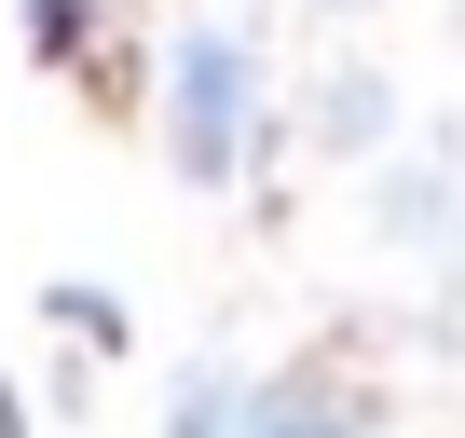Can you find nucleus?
I'll list each match as a JSON object with an SVG mask.
<instances>
[{"instance_id": "nucleus-1", "label": "nucleus", "mask_w": 465, "mask_h": 438, "mask_svg": "<svg viewBox=\"0 0 465 438\" xmlns=\"http://www.w3.org/2000/svg\"><path fill=\"white\" fill-rule=\"evenodd\" d=\"M247 110H261L247 42H232V28H192L178 69H164V151H178V178H232V164H247Z\"/></svg>"}, {"instance_id": "nucleus-2", "label": "nucleus", "mask_w": 465, "mask_h": 438, "mask_svg": "<svg viewBox=\"0 0 465 438\" xmlns=\"http://www.w3.org/2000/svg\"><path fill=\"white\" fill-rule=\"evenodd\" d=\"M247 438H356V397L329 370H274V383H247Z\"/></svg>"}, {"instance_id": "nucleus-3", "label": "nucleus", "mask_w": 465, "mask_h": 438, "mask_svg": "<svg viewBox=\"0 0 465 438\" xmlns=\"http://www.w3.org/2000/svg\"><path fill=\"white\" fill-rule=\"evenodd\" d=\"M383 234L397 247H465V164H397L383 178Z\"/></svg>"}, {"instance_id": "nucleus-4", "label": "nucleus", "mask_w": 465, "mask_h": 438, "mask_svg": "<svg viewBox=\"0 0 465 438\" xmlns=\"http://www.w3.org/2000/svg\"><path fill=\"white\" fill-rule=\"evenodd\" d=\"M164 438H247V383H232V370H178Z\"/></svg>"}]
</instances>
